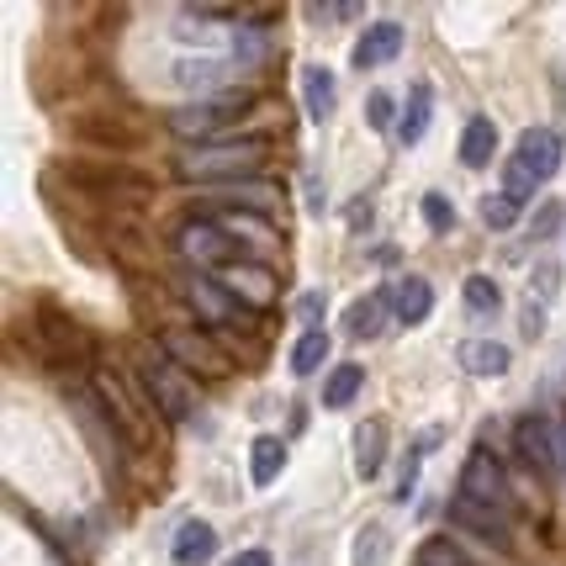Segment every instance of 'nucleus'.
<instances>
[{"instance_id": "1", "label": "nucleus", "mask_w": 566, "mask_h": 566, "mask_svg": "<svg viewBox=\"0 0 566 566\" xmlns=\"http://www.w3.org/2000/svg\"><path fill=\"white\" fill-rule=\"evenodd\" d=\"M271 144L265 138H233V144H197L186 148L180 159V175L186 180H212V186H228V180H254L260 165H265Z\"/></svg>"}, {"instance_id": "2", "label": "nucleus", "mask_w": 566, "mask_h": 566, "mask_svg": "<svg viewBox=\"0 0 566 566\" xmlns=\"http://www.w3.org/2000/svg\"><path fill=\"white\" fill-rule=\"evenodd\" d=\"M138 387H144L148 408L165 423L197 419V387L186 381V366H175L165 349H144L138 355Z\"/></svg>"}, {"instance_id": "3", "label": "nucleus", "mask_w": 566, "mask_h": 566, "mask_svg": "<svg viewBox=\"0 0 566 566\" xmlns=\"http://www.w3.org/2000/svg\"><path fill=\"white\" fill-rule=\"evenodd\" d=\"M249 106H254V91H212V96L191 101V106H175L165 127H170L175 138H191V144H212V133L222 123H233V117H244Z\"/></svg>"}, {"instance_id": "4", "label": "nucleus", "mask_w": 566, "mask_h": 566, "mask_svg": "<svg viewBox=\"0 0 566 566\" xmlns=\"http://www.w3.org/2000/svg\"><path fill=\"white\" fill-rule=\"evenodd\" d=\"M514 450L518 461L541 476H562L566 471V423L545 419V413H530V419L514 423Z\"/></svg>"}, {"instance_id": "5", "label": "nucleus", "mask_w": 566, "mask_h": 566, "mask_svg": "<svg viewBox=\"0 0 566 566\" xmlns=\"http://www.w3.org/2000/svg\"><path fill=\"white\" fill-rule=\"evenodd\" d=\"M175 249L191 260V265H201L207 275H218V271H228V265H239V244L222 233V222H207V218H197V222H180V233H175Z\"/></svg>"}, {"instance_id": "6", "label": "nucleus", "mask_w": 566, "mask_h": 566, "mask_svg": "<svg viewBox=\"0 0 566 566\" xmlns=\"http://www.w3.org/2000/svg\"><path fill=\"white\" fill-rule=\"evenodd\" d=\"M159 345H165V355H170L175 366L197 370V376H212V381H222V376H233V360L218 349V339H207V334H191V328H165L159 334Z\"/></svg>"}, {"instance_id": "7", "label": "nucleus", "mask_w": 566, "mask_h": 566, "mask_svg": "<svg viewBox=\"0 0 566 566\" xmlns=\"http://www.w3.org/2000/svg\"><path fill=\"white\" fill-rule=\"evenodd\" d=\"M201 212H222V207H239V212H254V218H271L281 207V191L271 180H228V186H207V197L197 201Z\"/></svg>"}, {"instance_id": "8", "label": "nucleus", "mask_w": 566, "mask_h": 566, "mask_svg": "<svg viewBox=\"0 0 566 566\" xmlns=\"http://www.w3.org/2000/svg\"><path fill=\"white\" fill-rule=\"evenodd\" d=\"M461 497H476V503H488L497 514H509L514 493H509V476H503V467H497L488 450H471L467 455V467H461Z\"/></svg>"}, {"instance_id": "9", "label": "nucleus", "mask_w": 566, "mask_h": 566, "mask_svg": "<svg viewBox=\"0 0 566 566\" xmlns=\"http://www.w3.org/2000/svg\"><path fill=\"white\" fill-rule=\"evenodd\" d=\"M70 180L80 186V191H91V197H101V201H148L154 197V180L148 175H138V170H127V165H117V170H106V175H96V170H70Z\"/></svg>"}, {"instance_id": "10", "label": "nucleus", "mask_w": 566, "mask_h": 566, "mask_svg": "<svg viewBox=\"0 0 566 566\" xmlns=\"http://www.w3.org/2000/svg\"><path fill=\"white\" fill-rule=\"evenodd\" d=\"M450 524L455 530H467V535H476V541L488 545H509V518L497 514V509H488V503H476V497H461L455 493V503H450Z\"/></svg>"}, {"instance_id": "11", "label": "nucleus", "mask_w": 566, "mask_h": 566, "mask_svg": "<svg viewBox=\"0 0 566 566\" xmlns=\"http://www.w3.org/2000/svg\"><path fill=\"white\" fill-rule=\"evenodd\" d=\"M186 302H191L207 323H233L239 318V296L228 292L218 275H207V271H197L191 281H186Z\"/></svg>"}, {"instance_id": "12", "label": "nucleus", "mask_w": 566, "mask_h": 566, "mask_svg": "<svg viewBox=\"0 0 566 566\" xmlns=\"http://www.w3.org/2000/svg\"><path fill=\"white\" fill-rule=\"evenodd\" d=\"M514 154L535 175H541V180H551V175L562 170L566 144H562V133H556V127H524V133H518V148H514Z\"/></svg>"}, {"instance_id": "13", "label": "nucleus", "mask_w": 566, "mask_h": 566, "mask_svg": "<svg viewBox=\"0 0 566 566\" xmlns=\"http://www.w3.org/2000/svg\"><path fill=\"white\" fill-rule=\"evenodd\" d=\"M218 281L239 296V307H244V302H249V307H265V302H275V275L265 271V265H249V260H239V265L218 271Z\"/></svg>"}, {"instance_id": "14", "label": "nucleus", "mask_w": 566, "mask_h": 566, "mask_svg": "<svg viewBox=\"0 0 566 566\" xmlns=\"http://www.w3.org/2000/svg\"><path fill=\"white\" fill-rule=\"evenodd\" d=\"M397 53H402V27L376 22L355 38V53H349V59H355V70H381V64H392Z\"/></svg>"}, {"instance_id": "15", "label": "nucleus", "mask_w": 566, "mask_h": 566, "mask_svg": "<svg viewBox=\"0 0 566 566\" xmlns=\"http://www.w3.org/2000/svg\"><path fill=\"white\" fill-rule=\"evenodd\" d=\"M170 556H175L180 566H207L212 556H218V530H212L207 518H186V524L175 530Z\"/></svg>"}, {"instance_id": "16", "label": "nucleus", "mask_w": 566, "mask_h": 566, "mask_svg": "<svg viewBox=\"0 0 566 566\" xmlns=\"http://www.w3.org/2000/svg\"><path fill=\"white\" fill-rule=\"evenodd\" d=\"M381 467H387V423L381 419L355 423V476H360V482H376Z\"/></svg>"}, {"instance_id": "17", "label": "nucleus", "mask_w": 566, "mask_h": 566, "mask_svg": "<svg viewBox=\"0 0 566 566\" xmlns=\"http://www.w3.org/2000/svg\"><path fill=\"white\" fill-rule=\"evenodd\" d=\"M387 302H392V292H370V296H360V302H349L345 307L349 339H376V334L387 328Z\"/></svg>"}, {"instance_id": "18", "label": "nucleus", "mask_w": 566, "mask_h": 566, "mask_svg": "<svg viewBox=\"0 0 566 566\" xmlns=\"http://www.w3.org/2000/svg\"><path fill=\"white\" fill-rule=\"evenodd\" d=\"M392 307H397V323L419 328V323L434 313V286H429L423 275H408V281H397L392 286Z\"/></svg>"}, {"instance_id": "19", "label": "nucleus", "mask_w": 566, "mask_h": 566, "mask_svg": "<svg viewBox=\"0 0 566 566\" xmlns=\"http://www.w3.org/2000/svg\"><path fill=\"white\" fill-rule=\"evenodd\" d=\"M455 360H461V370H467V376H482V381H488V376H503L514 355L497 345V339H467V345L455 349Z\"/></svg>"}, {"instance_id": "20", "label": "nucleus", "mask_w": 566, "mask_h": 566, "mask_svg": "<svg viewBox=\"0 0 566 566\" xmlns=\"http://www.w3.org/2000/svg\"><path fill=\"white\" fill-rule=\"evenodd\" d=\"M497 154V127L493 117H471L467 127H461V165L467 170H488Z\"/></svg>"}, {"instance_id": "21", "label": "nucleus", "mask_w": 566, "mask_h": 566, "mask_svg": "<svg viewBox=\"0 0 566 566\" xmlns=\"http://www.w3.org/2000/svg\"><path fill=\"white\" fill-rule=\"evenodd\" d=\"M302 96H307V112H313V123H334L339 91H334V74L323 70V64H307V70H302Z\"/></svg>"}, {"instance_id": "22", "label": "nucleus", "mask_w": 566, "mask_h": 566, "mask_svg": "<svg viewBox=\"0 0 566 566\" xmlns=\"http://www.w3.org/2000/svg\"><path fill=\"white\" fill-rule=\"evenodd\" d=\"M286 467V444L275 440V434H260V440L249 444V482L254 488H271L275 476Z\"/></svg>"}, {"instance_id": "23", "label": "nucleus", "mask_w": 566, "mask_h": 566, "mask_svg": "<svg viewBox=\"0 0 566 566\" xmlns=\"http://www.w3.org/2000/svg\"><path fill=\"white\" fill-rule=\"evenodd\" d=\"M74 133L85 138V144H106V148H133L144 144V133L127 123H112V117H91V123H74Z\"/></svg>"}, {"instance_id": "24", "label": "nucleus", "mask_w": 566, "mask_h": 566, "mask_svg": "<svg viewBox=\"0 0 566 566\" xmlns=\"http://www.w3.org/2000/svg\"><path fill=\"white\" fill-rule=\"evenodd\" d=\"M360 387H366V370L355 366V360L334 366V370H328V381H323V408H349Z\"/></svg>"}, {"instance_id": "25", "label": "nucleus", "mask_w": 566, "mask_h": 566, "mask_svg": "<svg viewBox=\"0 0 566 566\" xmlns=\"http://www.w3.org/2000/svg\"><path fill=\"white\" fill-rule=\"evenodd\" d=\"M429 117H434V85H419V91H413V101H408V112H402L397 138H402V144H419L423 133H429Z\"/></svg>"}, {"instance_id": "26", "label": "nucleus", "mask_w": 566, "mask_h": 566, "mask_svg": "<svg viewBox=\"0 0 566 566\" xmlns=\"http://www.w3.org/2000/svg\"><path fill=\"white\" fill-rule=\"evenodd\" d=\"M323 360H328V334H323V328H307L292 345V376H313Z\"/></svg>"}, {"instance_id": "27", "label": "nucleus", "mask_w": 566, "mask_h": 566, "mask_svg": "<svg viewBox=\"0 0 566 566\" xmlns=\"http://www.w3.org/2000/svg\"><path fill=\"white\" fill-rule=\"evenodd\" d=\"M419 566H482V562L471 556L467 545L444 541V535H429V541L419 545Z\"/></svg>"}, {"instance_id": "28", "label": "nucleus", "mask_w": 566, "mask_h": 566, "mask_svg": "<svg viewBox=\"0 0 566 566\" xmlns=\"http://www.w3.org/2000/svg\"><path fill=\"white\" fill-rule=\"evenodd\" d=\"M222 233H228L233 244H244V239H254V244H275V233L265 228V218H254V212H233V218H222Z\"/></svg>"}, {"instance_id": "29", "label": "nucleus", "mask_w": 566, "mask_h": 566, "mask_svg": "<svg viewBox=\"0 0 566 566\" xmlns=\"http://www.w3.org/2000/svg\"><path fill=\"white\" fill-rule=\"evenodd\" d=\"M461 296H467L471 313H497L503 307V292H497V281H488V275H467Z\"/></svg>"}, {"instance_id": "30", "label": "nucleus", "mask_w": 566, "mask_h": 566, "mask_svg": "<svg viewBox=\"0 0 566 566\" xmlns=\"http://www.w3.org/2000/svg\"><path fill=\"white\" fill-rule=\"evenodd\" d=\"M535 186H541V175L530 170V165H524V159H509V165H503V197H514V201H524V197H535Z\"/></svg>"}, {"instance_id": "31", "label": "nucleus", "mask_w": 566, "mask_h": 566, "mask_svg": "<svg viewBox=\"0 0 566 566\" xmlns=\"http://www.w3.org/2000/svg\"><path fill=\"white\" fill-rule=\"evenodd\" d=\"M387 541H392V535H387L381 524H366V530H360V551H355V566H387Z\"/></svg>"}, {"instance_id": "32", "label": "nucleus", "mask_w": 566, "mask_h": 566, "mask_svg": "<svg viewBox=\"0 0 566 566\" xmlns=\"http://www.w3.org/2000/svg\"><path fill=\"white\" fill-rule=\"evenodd\" d=\"M482 222H488V228H514V222H518V201L503 197V191L482 197Z\"/></svg>"}, {"instance_id": "33", "label": "nucleus", "mask_w": 566, "mask_h": 566, "mask_svg": "<svg viewBox=\"0 0 566 566\" xmlns=\"http://www.w3.org/2000/svg\"><path fill=\"white\" fill-rule=\"evenodd\" d=\"M366 123L376 127V133H392V127H402V123H397V106H392V96H387V91H370V96H366Z\"/></svg>"}, {"instance_id": "34", "label": "nucleus", "mask_w": 566, "mask_h": 566, "mask_svg": "<svg viewBox=\"0 0 566 566\" xmlns=\"http://www.w3.org/2000/svg\"><path fill=\"white\" fill-rule=\"evenodd\" d=\"M419 207H423V222H429L434 233H450V228H455V212H450V197H440V191H429V197H423Z\"/></svg>"}, {"instance_id": "35", "label": "nucleus", "mask_w": 566, "mask_h": 566, "mask_svg": "<svg viewBox=\"0 0 566 566\" xmlns=\"http://www.w3.org/2000/svg\"><path fill=\"white\" fill-rule=\"evenodd\" d=\"M556 228H562V201H545V212H535V233H541V239H551Z\"/></svg>"}, {"instance_id": "36", "label": "nucleus", "mask_w": 566, "mask_h": 566, "mask_svg": "<svg viewBox=\"0 0 566 566\" xmlns=\"http://www.w3.org/2000/svg\"><path fill=\"white\" fill-rule=\"evenodd\" d=\"M556 281H562V275H556V265H541V271H535V296H541V302H551V296H556Z\"/></svg>"}, {"instance_id": "37", "label": "nucleus", "mask_w": 566, "mask_h": 566, "mask_svg": "<svg viewBox=\"0 0 566 566\" xmlns=\"http://www.w3.org/2000/svg\"><path fill=\"white\" fill-rule=\"evenodd\" d=\"M222 566H275V562H271V551H260V545H249V551H239L233 562H222Z\"/></svg>"}, {"instance_id": "38", "label": "nucleus", "mask_w": 566, "mask_h": 566, "mask_svg": "<svg viewBox=\"0 0 566 566\" xmlns=\"http://www.w3.org/2000/svg\"><path fill=\"white\" fill-rule=\"evenodd\" d=\"M265 53V38L260 32H239V59H260Z\"/></svg>"}]
</instances>
